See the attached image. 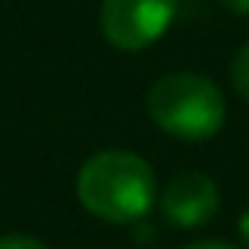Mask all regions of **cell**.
Instances as JSON below:
<instances>
[{"label":"cell","mask_w":249,"mask_h":249,"mask_svg":"<svg viewBox=\"0 0 249 249\" xmlns=\"http://www.w3.org/2000/svg\"><path fill=\"white\" fill-rule=\"evenodd\" d=\"M82 208L107 224H136L152 212L158 186L155 170L142 155L126 148L95 152L76 174Z\"/></svg>","instance_id":"6da1fadb"},{"label":"cell","mask_w":249,"mask_h":249,"mask_svg":"<svg viewBox=\"0 0 249 249\" xmlns=\"http://www.w3.org/2000/svg\"><path fill=\"white\" fill-rule=\"evenodd\" d=\"M145 110L161 133L183 142H205L221 133L227 104L221 89L202 73H167L148 89Z\"/></svg>","instance_id":"7a4b0ae2"},{"label":"cell","mask_w":249,"mask_h":249,"mask_svg":"<svg viewBox=\"0 0 249 249\" xmlns=\"http://www.w3.org/2000/svg\"><path fill=\"white\" fill-rule=\"evenodd\" d=\"M177 0H101V35L117 51H145L170 29Z\"/></svg>","instance_id":"3957f363"},{"label":"cell","mask_w":249,"mask_h":249,"mask_svg":"<svg viewBox=\"0 0 249 249\" xmlns=\"http://www.w3.org/2000/svg\"><path fill=\"white\" fill-rule=\"evenodd\" d=\"M161 218L170 227H180V231H193L202 227L218 214L221 208V189L202 170H180L177 177H170L167 186L161 189Z\"/></svg>","instance_id":"277c9868"},{"label":"cell","mask_w":249,"mask_h":249,"mask_svg":"<svg viewBox=\"0 0 249 249\" xmlns=\"http://www.w3.org/2000/svg\"><path fill=\"white\" fill-rule=\"evenodd\" d=\"M231 82L237 89V95L249 104V41L233 54V63H231Z\"/></svg>","instance_id":"5b68a950"},{"label":"cell","mask_w":249,"mask_h":249,"mask_svg":"<svg viewBox=\"0 0 249 249\" xmlns=\"http://www.w3.org/2000/svg\"><path fill=\"white\" fill-rule=\"evenodd\" d=\"M0 249H48V246L35 237H25V233H3L0 237Z\"/></svg>","instance_id":"8992f818"},{"label":"cell","mask_w":249,"mask_h":249,"mask_svg":"<svg viewBox=\"0 0 249 249\" xmlns=\"http://www.w3.org/2000/svg\"><path fill=\"white\" fill-rule=\"evenodd\" d=\"M183 249H240V246L227 243V240H196V243H189Z\"/></svg>","instance_id":"52a82bcc"},{"label":"cell","mask_w":249,"mask_h":249,"mask_svg":"<svg viewBox=\"0 0 249 249\" xmlns=\"http://www.w3.org/2000/svg\"><path fill=\"white\" fill-rule=\"evenodd\" d=\"M221 6L233 16H249V0H221Z\"/></svg>","instance_id":"ba28073f"},{"label":"cell","mask_w":249,"mask_h":249,"mask_svg":"<svg viewBox=\"0 0 249 249\" xmlns=\"http://www.w3.org/2000/svg\"><path fill=\"white\" fill-rule=\"evenodd\" d=\"M237 231H240V237H243V243L249 246V205L240 212V218H237Z\"/></svg>","instance_id":"9c48e42d"}]
</instances>
